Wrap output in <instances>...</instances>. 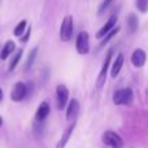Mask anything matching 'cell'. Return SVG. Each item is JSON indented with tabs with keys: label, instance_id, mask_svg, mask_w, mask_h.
Here are the masks:
<instances>
[{
	"label": "cell",
	"instance_id": "cell-1",
	"mask_svg": "<svg viewBox=\"0 0 148 148\" xmlns=\"http://www.w3.org/2000/svg\"><path fill=\"white\" fill-rule=\"evenodd\" d=\"M134 99L133 95V90L131 88H122V90H117L113 94V103L116 105H129L131 104Z\"/></svg>",
	"mask_w": 148,
	"mask_h": 148
},
{
	"label": "cell",
	"instance_id": "cell-2",
	"mask_svg": "<svg viewBox=\"0 0 148 148\" xmlns=\"http://www.w3.org/2000/svg\"><path fill=\"white\" fill-rule=\"evenodd\" d=\"M101 140L105 146L112 147V148H122L123 140L117 133L114 131H105L101 136Z\"/></svg>",
	"mask_w": 148,
	"mask_h": 148
},
{
	"label": "cell",
	"instance_id": "cell-3",
	"mask_svg": "<svg viewBox=\"0 0 148 148\" xmlns=\"http://www.w3.org/2000/svg\"><path fill=\"white\" fill-rule=\"evenodd\" d=\"M73 36V17L66 16L62 20L61 27H60V39L62 42H69Z\"/></svg>",
	"mask_w": 148,
	"mask_h": 148
},
{
	"label": "cell",
	"instance_id": "cell-4",
	"mask_svg": "<svg viewBox=\"0 0 148 148\" xmlns=\"http://www.w3.org/2000/svg\"><path fill=\"white\" fill-rule=\"evenodd\" d=\"M75 48L79 55H87L90 51V39L87 31H81L77 36Z\"/></svg>",
	"mask_w": 148,
	"mask_h": 148
},
{
	"label": "cell",
	"instance_id": "cell-5",
	"mask_svg": "<svg viewBox=\"0 0 148 148\" xmlns=\"http://www.w3.org/2000/svg\"><path fill=\"white\" fill-rule=\"evenodd\" d=\"M27 96V87H26V83L23 82H17L14 83L12 91H10V99L12 101H22L25 97Z\"/></svg>",
	"mask_w": 148,
	"mask_h": 148
},
{
	"label": "cell",
	"instance_id": "cell-6",
	"mask_svg": "<svg viewBox=\"0 0 148 148\" xmlns=\"http://www.w3.org/2000/svg\"><path fill=\"white\" fill-rule=\"evenodd\" d=\"M56 97H57V108L60 110L65 109L66 103L69 100V90L65 84H59L56 88Z\"/></svg>",
	"mask_w": 148,
	"mask_h": 148
},
{
	"label": "cell",
	"instance_id": "cell-7",
	"mask_svg": "<svg viewBox=\"0 0 148 148\" xmlns=\"http://www.w3.org/2000/svg\"><path fill=\"white\" fill-rule=\"evenodd\" d=\"M112 56H113V49H109L107 53V57L104 60V64H103V68L100 70V74H99V79H97V87H101L105 82V77H107V70L109 68V64H110V60H112Z\"/></svg>",
	"mask_w": 148,
	"mask_h": 148
},
{
	"label": "cell",
	"instance_id": "cell-8",
	"mask_svg": "<svg viewBox=\"0 0 148 148\" xmlns=\"http://www.w3.org/2000/svg\"><path fill=\"white\" fill-rule=\"evenodd\" d=\"M49 104L47 101H43L39 104L38 109H36V113H35V122L36 123H42L49 114Z\"/></svg>",
	"mask_w": 148,
	"mask_h": 148
},
{
	"label": "cell",
	"instance_id": "cell-9",
	"mask_svg": "<svg viewBox=\"0 0 148 148\" xmlns=\"http://www.w3.org/2000/svg\"><path fill=\"white\" fill-rule=\"evenodd\" d=\"M146 60H147V56H146V52L143 49L138 48L133 52L131 55V62L135 68H142L144 64H146Z\"/></svg>",
	"mask_w": 148,
	"mask_h": 148
},
{
	"label": "cell",
	"instance_id": "cell-10",
	"mask_svg": "<svg viewBox=\"0 0 148 148\" xmlns=\"http://www.w3.org/2000/svg\"><path fill=\"white\" fill-rule=\"evenodd\" d=\"M78 113H79V101L77 99H72L66 108V118L69 121L75 120Z\"/></svg>",
	"mask_w": 148,
	"mask_h": 148
},
{
	"label": "cell",
	"instance_id": "cell-11",
	"mask_svg": "<svg viewBox=\"0 0 148 148\" xmlns=\"http://www.w3.org/2000/svg\"><path fill=\"white\" fill-rule=\"evenodd\" d=\"M75 126H77V122H73L72 125H70L69 127L64 131V134H62L61 138H60V140H59V143H57L56 148H65V146L68 144V142H69L70 136H72V134H73V130L75 129Z\"/></svg>",
	"mask_w": 148,
	"mask_h": 148
},
{
	"label": "cell",
	"instance_id": "cell-12",
	"mask_svg": "<svg viewBox=\"0 0 148 148\" xmlns=\"http://www.w3.org/2000/svg\"><path fill=\"white\" fill-rule=\"evenodd\" d=\"M116 22H117V16H112V17L107 21V23H105V25L103 26L99 31H97L96 38H104L105 34H107L108 31H110L116 26Z\"/></svg>",
	"mask_w": 148,
	"mask_h": 148
},
{
	"label": "cell",
	"instance_id": "cell-13",
	"mask_svg": "<svg viewBox=\"0 0 148 148\" xmlns=\"http://www.w3.org/2000/svg\"><path fill=\"white\" fill-rule=\"evenodd\" d=\"M123 55L122 53H118V56L116 57L114 62H113V66L110 68V77L112 78H116V77L120 74L121 69H122V65H123Z\"/></svg>",
	"mask_w": 148,
	"mask_h": 148
},
{
	"label": "cell",
	"instance_id": "cell-14",
	"mask_svg": "<svg viewBox=\"0 0 148 148\" xmlns=\"http://www.w3.org/2000/svg\"><path fill=\"white\" fill-rule=\"evenodd\" d=\"M14 48H16V44H14V42H12V40H8L7 43L4 44V47H3V49H1V53H0V59H1V60L8 59V57H9V55L12 53L13 51H14Z\"/></svg>",
	"mask_w": 148,
	"mask_h": 148
},
{
	"label": "cell",
	"instance_id": "cell-15",
	"mask_svg": "<svg viewBox=\"0 0 148 148\" xmlns=\"http://www.w3.org/2000/svg\"><path fill=\"white\" fill-rule=\"evenodd\" d=\"M118 31H120V27H117V29H114V27H113V29H112V30H110V31H108V33H107V34H105V35H104L105 38L103 39V40H101V43H100V48H101V47H104L105 44H107L108 42H109L110 39H112L113 36H114L116 34L118 33Z\"/></svg>",
	"mask_w": 148,
	"mask_h": 148
},
{
	"label": "cell",
	"instance_id": "cell-16",
	"mask_svg": "<svg viewBox=\"0 0 148 148\" xmlns=\"http://www.w3.org/2000/svg\"><path fill=\"white\" fill-rule=\"evenodd\" d=\"M22 53H23V51L22 49H18L17 51V53L13 56V60L10 61V64H9V70L12 72V70H14L16 69V66H17V64L20 62V60H21V57H22Z\"/></svg>",
	"mask_w": 148,
	"mask_h": 148
},
{
	"label": "cell",
	"instance_id": "cell-17",
	"mask_svg": "<svg viewBox=\"0 0 148 148\" xmlns=\"http://www.w3.org/2000/svg\"><path fill=\"white\" fill-rule=\"evenodd\" d=\"M127 23H129V26H130V30L134 33V31L138 29V18H136V16L135 14H130V16H129Z\"/></svg>",
	"mask_w": 148,
	"mask_h": 148
},
{
	"label": "cell",
	"instance_id": "cell-18",
	"mask_svg": "<svg viewBox=\"0 0 148 148\" xmlns=\"http://www.w3.org/2000/svg\"><path fill=\"white\" fill-rule=\"evenodd\" d=\"M36 53H38V48L31 49L30 53H29V56H27V62H26V69H27V70L30 69V66L33 65L34 60H35V57H36Z\"/></svg>",
	"mask_w": 148,
	"mask_h": 148
},
{
	"label": "cell",
	"instance_id": "cell-19",
	"mask_svg": "<svg viewBox=\"0 0 148 148\" xmlns=\"http://www.w3.org/2000/svg\"><path fill=\"white\" fill-rule=\"evenodd\" d=\"M26 25H27V22H26L25 20L21 21V22L18 23V25L16 26V29H14V35L16 36H21V35H22L23 31H25V29H26Z\"/></svg>",
	"mask_w": 148,
	"mask_h": 148
},
{
	"label": "cell",
	"instance_id": "cell-20",
	"mask_svg": "<svg viewBox=\"0 0 148 148\" xmlns=\"http://www.w3.org/2000/svg\"><path fill=\"white\" fill-rule=\"evenodd\" d=\"M136 8L142 13H146L148 8V0H136Z\"/></svg>",
	"mask_w": 148,
	"mask_h": 148
},
{
	"label": "cell",
	"instance_id": "cell-21",
	"mask_svg": "<svg viewBox=\"0 0 148 148\" xmlns=\"http://www.w3.org/2000/svg\"><path fill=\"white\" fill-rule=\"evenodd\" d=\"M112 1H113V0H104V1H103V4L100 5V8H99V13L104 12V10L110 5V3H112Z\"/></svg>",
	"mask_w": 148,
	"mask_h": 148
},
{
	"label": "cell",
	"instance_id": "cell-22",
	"mask_svg": "<svg viewBox=\"0 0 148 148\" xmlns=\"http://www.w3.org/2000/svg\"><path fill=\"white\" fill-rule=\"evenodd\" d=\"M29 38H30V29H27V31H26V34L23 35V38H21L20 40L22 42V43H26V42L29 40Z\"/></svg>",
	"mask_w": 148,
	"mask_h": 148
},
{
	"label": "cell",
	"instance_id": "cell-23",
	"mask_svg": "<svg viewBox=\"0 0 148 148\" xmlns=\"http://www.w3.org/2000/svg\"><path fill=\"white\" fill-rule=\"evenodd\" d=\"M1 100H3V90L0 88V101H1Z\"/></svg>",
	"mask_w": 148,
	"mask_h": 148
},
{
	"label": "cell",
	"instance_id": "cell-24",
	"mask_svg": "<svg viewBox=\"0 0 148 148\" xmlns=\"http://www.w3.org/2000/svg\"><path fill=\"white\" fill-rule=\"evenodd\" d=\"M3 125V118H1V116H0V126Z\"/></svg>",
	"mask_w": 148,
	"mask_h": 148
}]
</instances>
